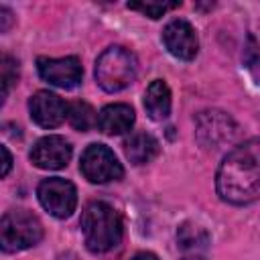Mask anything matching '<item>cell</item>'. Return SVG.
Masks as SVG:
<instances>
[{
  "instance_id": "6da1fadb",
  "label": "cell",
  "mask_w": 260,
  "mask_h": 260,
  "mask_svg": "<svg viewBox=\"0 0 260 260\" xmlns=\"http://www.w3.org/2000/svg\"><path fill=\"white\" fill-rule=\"evenodd\" d=\"M217 193L223 201L246 205L260 197V138L236 146L217 169Z\"/></svg>"
},
{
  "instance_id": "7a4b0ae2",
  "label": "cell",
  "mask_w": 260,
  "mask_h": 260,
  "mask_svg": "<svg viewBox=\"0 0 260 260\" xmlns=\"http://www.w3.org/2000/svg\"><path fill=\"white\" fill-rule=\"evenodd\" d=\"M81 232L89 252H108L122 240V217L110 203L91 201L81 213Z\"/></svg>"
},
{
  "instance_id": "3957f363",
  "label": "cell",
  "mask_w": 260,
  "mask_h": 260,
  "mask_svg": "<svg viewBox=\"0 0 260 260\" xmlns=\"http://www.w3.org/2000/svg\"><path fill=\"white\" fill-rule=\"evenodd\" d=\"M138 71L136 57L124 47H108L95 61V79L108 93L128 87Z\"/></svg>"
},
{
  "instance_id": "277c9868",
  "label": "cell",
  "mask_w": 260,
  "mask_h": 260,
  "mask_svg": "<svg viewBox=\"0 0 260 260\" xmlns=\"http://www.w3.org/2000/svg\"><path fill=\"white\" fill-rule=\"evenodd\" d=\"M43 238V225L26 209H10L0 221V244L4 252H18L35 246Z\"/></svg>"
},
{
  "instance_id": "5b68a950",
  "label": "cell",
  "mask_w": 260,
  "mask_h": 260,
  "mask_svg": "<svg viewBox=\"0 0 260 260\" xmlns=\"http://www.w3.org/2000/svg\"><path fill=\"white\" fill-rule=\"evenodd\" d=\"M236 132V122L221 110H205L195 116V138L203 148H219L232 142Z\"/></svg>"
},
{
  "instance_id": "8992f818",
  "label": "cell",
  "mask_w": 260,
  "mask_h": 260,
  "mask_svg": "<svg viewBox=\"0 0 260 260\" xmlns=\"http://www.w3.org/2000/svg\"><path fill=\"white\" fill-rule=\"evenodd\" d=\"M79 169L83 177L91 183L118 181L124 175L120 160L116 158L114 150H110L106 144H89L81 154Z\"/></svg>"
},
{
  "instance_id": "52a82bcc",
  "label": "cell",
  "mask_w": 260,
  "mask_h": 260,
  "mask_svg": "<svg viewBox=\"0 0 260 260\" xmlns=\"http://www.w3.org/2000/svg\"><path fill=\"white\" fill-rule=\"evenodd\" d=\"M41 205L55 217H69L75 211L77 205V191L71 181L61 179V177H51L39 183L37 189Z\"/></svg>"
},
{
  "instance_id": "ba28073f",
  "label": "cell",
  "mask_w": 260,
  "mask_h": 260,
  "mask_svg": "<svg viewBox=\"0 0 260 260\" xmlns=\"http://www.w3.org/2000/svg\"><path fill=\"white\" fill-rule=\"evenodd\" d=\"M37 69L45 81H49L51 85H57L61 89L77 87L81 81V75H83V67L77 57H61V59L39 57Z\"/></svg>"
},
{
  "instance_id": "9c48e42d",
  "label": "cell",
  "mask_w": 260,
  "mask_h": 260,
  "mask_svg": "<svg viewBox=\"0 0 260 260\" xmlns=\"http://www.w3.org/2000/svg\"><path fill=\"white\" fill-rule=\"evenodd\" d=\"M28 156H30L35 167L45 169V171H57V169H63L69 162L71 144L63 136H57V134L43 136L41 140L35 142Z\"/></svg>"
},
{
  "instance_id": "30bf717a",
  "label": "cell",
  "mask_w": 260,
  "mask_h": 260,
  "mask_svg": "<svg viewBox=\"0 0 260 260\" xmlns=\"http://www.w3.org/2000/svg\"><path fill=\"white\" fill-rule=\"evenodd\" d=\"M162 43L171 55H175L177 59H183V61H191L199 49L195 28L183 18H175L165 26Z\"/></svg>"
},
{
  "instance_id": "8fae6325",
  "label": "cell",
  "mask_w": 260,
  "mask_h": 260,
  "mask_svg": "<svg viewBox=\"0 0 260 260\" xmlns=\"http://www.w3.org/2000/svg\"><path fill=\"white\" fill-rule=\"evenodd\" d=\"M69 106L53 91L41 89L28 100V112L30 118L41 126V128H55L59 126L65 116H67Z\"/></svg>"
},
{
  "instance_id": "7c38bea8",
  "label": "cell",
  "mask_w": 260,
  "mask_h": 260,
  "mask_svg": "<svg viewBox=\"0 0 260 260\" xmlns=\"http://www.w3.org/2000/svg\"><path fill=\"white\" fill-rule=\"evenodd\" d=\"M134 118V110L128 104H110L98 114V128L108 136H118L132 128Z\"/></svg>"
},
{
  "instance_id": "4fadbf2b",
  "label": "cell",
  "mask_w": 260,
  "mask_h": 260,
  "mask_svg": "<svg viewBox=\"0 0 260 260\" xmlns=\"http://www.w3.org/2000/svg\"><path fill=\"white\" fill-rule=\"evenodd\" d=\"M144 110L152 120H165L171 114V89L162 79H154L146 87Z\"/></svg>"
},
{
  "instance_id": "5bb4252c",
  "label": "cell",
  "mask_w": 260,
  "mask_h": 260,
  "mask_svg": "<svg viewBox=\"0 0 260 260\" xmlns=\"http://www.w3.org/2000/svg\"><path fill=\"white\" fill-rule=\"evenodd\" d=\"M124 152L126 158L134 165L150 162L158 154V140L148 132H134L124 142Z\"/></svg>"
},
{
  "instance_id": "9a60e30c",
  "label": "cell",
  "mask_w": 260,
  "mask_h": 260,
  "mask_svg": "<svg viewBox=\"0 0 260 260\" xmlns=\"http://www.w3.org/2000/svg\"><path fill=\"white\" fill-rule=\"evenodd\" d=\"M67 118H69L71 126L75 130H81V132H85L98 124V116L87 102H73L67 110Z\"/></svg>"
},
{
  "instance_id": "2e32d148",
  "label": "cell",
  "mask_w": 260,
  "mask_h": 260,
  "mask_svg": "<svg viewBox=\"0 0 260 260\" xmlns=\"http://www.w3.org/2000/svg\"><path fill=\"white\" fill-rule=\"evenodd\" d=\"M177 238H179V244H181V248L183 250H197L199 246L203 248L205 244H207V234L201 230V228H193V225H183V228H179V234H177Z\"/></svg>"
},
{
  "instance_id": "e0dca14e",
  "label": "cell",
  "mask_w": 260,
  "mask_h": 260,
  "mask_svg": "<svg viewBox=\"0 0 260 260\" xmlns=\"http://www.w3.org/2000/svg\"><path fill=\"white\" fill-rule=\"evenodd\" d=\"M179 2H128L130 10H140L142 14L150 16V18H160L167 10L177 8Z\"/></svg>"
},
{
  "instance_id": "ac0fdd59",
  "label": "cell",
  "mask_w": 260,
  "mask_h": 260,
  "mask_svg": "<svg viewBox=\"0 0 260 260\" xmlns=\"http://www.w3.org/2000/svg\"><path fill=\"white\" fill-rule=\"evenodd\" d=\"M18 77V69H16V61H12V57L4 55L2 57V100H6L10 85L16 81Z\"/></svg>"
},
{
  "instance_id": "d6986e66",
  "label": "cell",
  "mask_w": 260,
  "mask_h": 260,
  "mask_svg": "<svg viewBox=\"0 0 260 260\" xmlns=\"http://www.w3.org/2000/svg\"><path fill=\"white\" fill-rule=\"evenodd\" d=\"M0 150H2V156H4V167H2V177H6V175H8V171H10V165H12V156H10V152H8V148H6V146H2Z\"/></svg>"
},
{
  "instance_id": "ffe728a7",
  "label": "cell",
  "mask_w": 260,
  "mask_h": 260,
  "mask_svg": "<svg viewBox=\"0 0 260 260\" xmlns=\"http://www.w3.org/2000/svg\"><path fill=\"white\" fill-rule=\"evenodd\" d=\"M0 16H2V26L0 28H2V32H6L8 30V24H10V12H8V8L2 6L0 8Z\"/></svg>"
},
{
  "instance_id": "44dd1931",
  "label": "cell",
  "mask_w": 260,
  "mask_h": 260,
  "mask_svg": "<svg viewBox=\"0 0 260 260\" xmlns=\"http://www.w3.org/2000/svg\"><path fill=\"white\" fill-rule=\"evenodd\" d=\"M132 260H158V258H156L152 252H138Z\"/></svg>"
},
{
  "instance_id": "7402d4cb",
  "label": "cell",
  "mask_w": 260,
  "mask_h": 260,
  "mask_svg": "<svg viewBox=\"0 0 260 260\" xmlns=\"http://www.w3.org/2000/svg\"><path fill=\"white\" fill-rule=\"evenodd\" d=\"M183 260H203V258L197 256V254H193V256H187V258H183Z\"/></svg>"
}]
</instances>
